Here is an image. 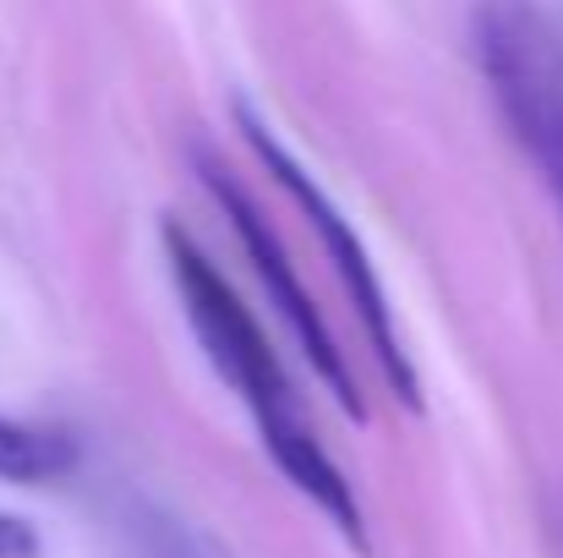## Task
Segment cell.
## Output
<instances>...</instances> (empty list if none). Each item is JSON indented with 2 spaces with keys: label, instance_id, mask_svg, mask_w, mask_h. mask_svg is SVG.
<instances>
[{
  "label": "cell",
  "instance_id": "8992f818",
  "mask_svg": "<svg viewBox=\"0 0 563 558\" xmlns=\"http://www.w3.org/2000/svg\"><path fill=\"white\" fill-rule=\"evenodd\" d=\"M0 558H38V532L22 515H0Z\"/></svg>",
  "mask_w": 563,
  "mask_h": 558
},
{
  "label": "cell",
  "instance_id": "7a4b0ae2",
  "mask_svg": "<svg viewBox=\"0 0 563 558\" xmlns=\"http://www.w3.org/2000/svg\"><path fill=\"white\" fill-rule=\"evenodd\" d=\"M476 61L487 94L537 165L563 214V39L531 0H487L476 11Z\"/></svg>",
  "mask_w": 563,
  "mask_h": 558
},
{
  "label": "cell",
  "instance_id": "277c9868",
  "mask_svg": "<svg viewBox=\"0 0 563 558\" xmlns=\"http://www.w3.org/2000/svg\"><path fill=\"white\" fill-rule=\"evenodd\" d=\"M197 176L208 186V197L219 203V214L230 219V230H235V241H241V252H246V263H252V274H257V285H263V296H268V307L285 318V329L296 335V346H301V357L312 362V372L329 383L334 405H340L345 416L367 422V400H362V383H356V372H351V357L340 351L334 329H329L323 313L312 307V296H307V285H301V274H296V263H290V252H285V241H279V230L263 219V208L246 197V186L235 182L224 165H213L208 154H197Z\"/></svg>",
  "mask_w": 563,
  "mask_h": 558
},
{
  "label": "cell",
  "instance_id": "3957f363",
  "mask_svg": "<svg viewBox=\"0 0 563 558\" xmlns=\"http://www.w3.org/2000/svg\"><path fill=\"white\" fill-rule=\"evenodd\" d=\"M235 121H241V138H246V149L257 154V165L268 171V182L279 186V192L307 214V225L318 230L323 258L334 263V274H340V285H345V296H351V313L362 318V335H367V346H373V362L383 368L388 389H394L410 411H421V378H416L410 357H405V340H399V324H394V307H388V291H383V280H377V263H373V252H367V241L356 236V225L345 219V208L312 182V171L274 138V127H268L263 116H252L246 105H235Z\"/></svg>",
  "mask_w": 563,
  "mask_h": 558
},
{
  "label": "cell",
  "instance_id": "5b68a950",
  "mask_svg": "<svg viewBox=\"0 0 563 558\" xmlns=\"http://www.w3.org/2000/svg\"><path fill=\"white\" fill-rule=\"evenodd\" d=\"M71 466H77V444L66 433H49V427H27V422H5L0 416V482L38 488V482H60Z\"/></svg>",
  "mask_w": 563,
  "mask_h": 558
},
{
  "label": "cell",
  "instance_id": "6da1fadb",
  "mask_svg": "<svg viewBox=\"0 0 563 558\" xmlns=\"http://www.w3.org/2000/svg\"><path fill=\"white\" fill-rule=\"evenodd\" d=\"M165 258H170V280H176V296H181V313H187L191 335L208 357V368L219 372V383H230V394L246 405L268 460L279 466V477L356 548L367 554V515H362V499L351 488V477L340 471V460L323 449L290 372L279 368L274 346L263 340L252 307L235 296V285L219 274V263L191 241L176 219H165Z\"/></svg>",
  "mask_w": 563,
  "mask_h": 558
}]
</instances>
